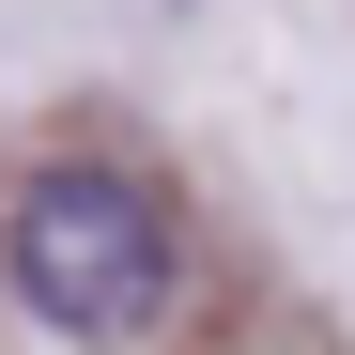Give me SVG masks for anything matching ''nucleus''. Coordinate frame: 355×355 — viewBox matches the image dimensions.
Listing matches in <instances>:
<instances>
[{"mask_svg": "<svg viewBox=\"0 0 355 355\" xmlns=\"http://www.w3.org/2000/svg\"><path fill=\"white\" fill-rule=\"evenodd\" d=\"M0 263H16V293H31L62 340H139V324L170 309V278H186L170 201L139 186V170H93V155H62V170H31V186H16Z\"/></svg>", "mask_w": 355, "mask_h": 355, "instance_id": "nucleus-1", "label": "nucleus"}]
</instances>
